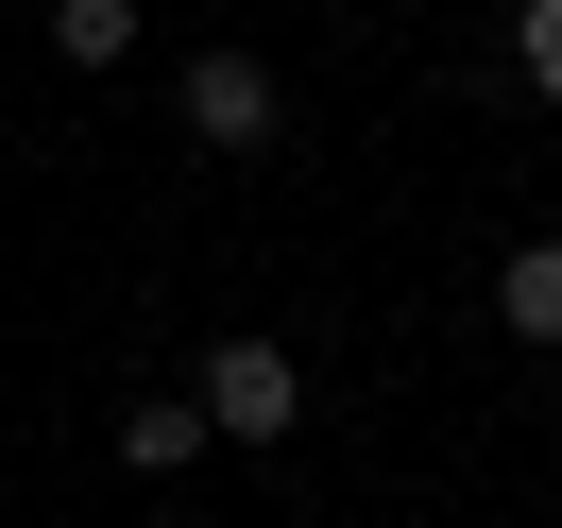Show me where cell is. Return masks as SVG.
I'll list each match as a JSON object with an SVG mask.
<instances>
[{
	"label": "cell",
	"instance_id": "obj_1",
	"mask_svg": "<svg viewBox=\"0 0 562 528\" xmlns=\"http://www.w3.org/2000/svg\"><path fill=\"white\" fill-rule=\"evenodd\" d=\"M290 426H307L290 341H222V358H205V443H290Z\"/></svg>",
	"mask_w": 562,
	"mask_h": 528
},
{
	"label": "cell",
	"instance_id": "obj_2",
	"mask_svg": "<svg viewBox=\"0 0 562 528\" xmlns=\"http://www.w3.org/2000/svg\"><path fill=\"white\" fill-rule=\"evenodd\" d=\"M188 137L205 154H273V69L256 52H188Z\"/></svg>",
	"mask_w": 562,
	"mask_h": 528
},
{
	"label": "cell",
	"instance_id": "obj_3",
	"mask_svg": "<svg viewBox=\"0 0 562 528\" xmlns=\"http://www.w3.org/2000/svg\"><path fill=\"white\" fill-rule=\"evenodd\" d=\"M120 460H137V478H188V460H205V392H171V409H120Z\"/></svg>",
	"mask_w": 562,
	"mask_h": 528
},
{
	"label": "cell",
	"instance_id": "obj_4",
	"mask_svg": "<svg viewBox=\"0 0 562 528\" xmlns=\"http://www.w3.org/2000/svg\"><path fill=\"white\" fill-rule=\"evenodd\" d=\"M494 307H512V341H562V239H512V273H494Z\"/></svg>",
	"mask_w": 562,
	"mask_h": 528
},
{
	"label": "cell",
	"instance_id": "obj_5",
	"mask_svg": "<svg viewBox=\"0 0 562 528\" xmlns=\"http://www.w3.org/2000/svg\"><path fill=\"white\" fill-rule=\"evenodd\" d=\"M52 52H69V69H120V52H137V0H52Z\"/></svg>",
	"mask_w": 562,
	"mask_h": 528
},
{
	"label": "cell",
	"instance_id": "obj_6",
	"mask_svg": "<svg viewBox=\"0 0 562 528\" xmlns=\"http://www.w3.org/2000/svg\"><path fill=\"white\" fill-rule=\"evenodd\" d=\"M512 86H528V103H562V0H512Z\"/></svg>",
	"mask_w": 562,
	"mask_h": 528
}]
</instances>
